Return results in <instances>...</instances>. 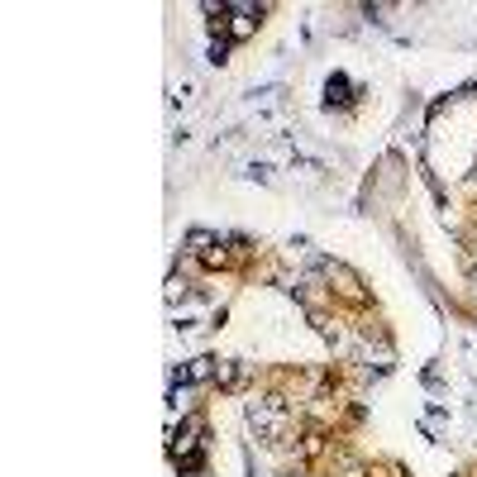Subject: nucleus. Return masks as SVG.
Returning <instances> with one entry per match:
<instances>
[{"label":"nucleus","mask_w":477,"mask_h":477,"mask_svg":"<svg viewBox=\"0 0 477 477\" xmlns=\"http://www.w3.org/2000/svg\"><path fill=\"white\" fill-rule=\"evenodd\" d=\"M196 454H201V420H186L173 435V458L186 463V468H196Z\"/></svg>","instance_id":"1"}]
</instances>
